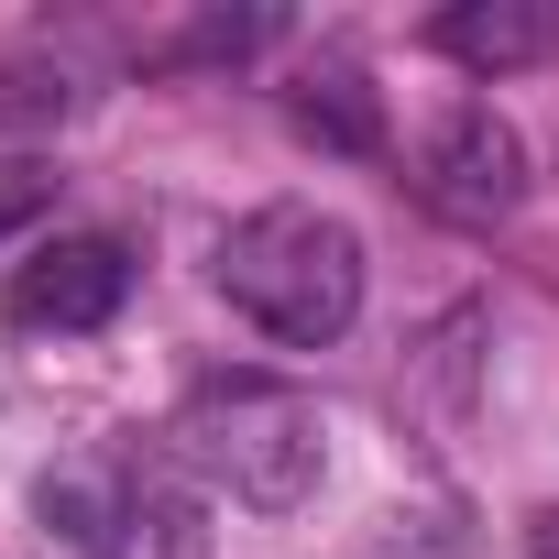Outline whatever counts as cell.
I'll return each instance as SVG.
<instances>
[{
  "mask_svg": "<svg viewBox=\"0 0 559 559\" xmlns=\"http://www.w3.org/2000/svg\"><path fill=\"white\" fill-rule=\"evenodd\" d=\"M219 297L286 352H319L362 319V230L341 209H308V198H274V209H241L209 252Z\"/></svg>",
  "mask_w": 559,
  "mask_h": 559,
  "instance_id": "6da1fadb",
  "label": "cell"
},
{
  "mask_svg": "<svg viewBox=\"0 0 559 559\" xmlns=\"http://www.w3.org/2000/svg\"><path fill=\"white\" fill-rule=\"evenodd\" d=\"M176 461L209 472L230 504L252 515H297L330 472V428L297 384H263V373H230V384H198L187 417H176Z\"/></svg>",
  "mask_w": 559,
  "mask_h": 559,
  "instance_id": "7a4b0ae2",
  "label": "cell"
},
{
  "mask_svg": "<svg viewBox=\"0 0 559 559\" xmlns=\"http://www.w3.org/2000/svg\"><path fill=\"white\" fill-rule=\"evenodd\" d=\"M121 297H132V252H121L110 230H67V241H45L34 263H12L0 319H12L23 341H78V330H99Z\"/></svg>",
  "mask_w": 559,
  "mask_h": 559,
  "instance_id": "3957f363",
  "label": "cell"
},
{
  "mask_svg": "<svg viewBox=\"0 0 559 559\" xmlns=\"http://www.w3.org/2000/svg\"><path fill=\"white\" fill-rule=\"evenodd\" d=\"M428 198L461 219V230H493V219H515L526 209V132L493 110V99H461L439 132H428Z\"/></svg>",
  "mask_w": 559,
  "mask_h": 559,
  "instance_id": "277c9868",
  "label": "cell"
},
{
  "mask_svg": "<svg viewBox=\"0 0 559 559\" xmlns=\"http://www.w3.org/2000/svg\"><path fill=\"white\" fill-rule=\"evenodd\" d=\"M143 493H154V472H132L121 450H78V461L34 472V526L78 559H121V548H143Z\"/></svg>",
  "mask_w": 559,
  "mask_h": 559,
  "instance_id": "5b68a950",
  "label": "cell"
},
{
  "mask_svg": "<svg viewBox=\"0 0 559 559\" xmlns=\"http://www.w3.org/2000/svg\"><path fill=\"white\" fill-rule=\"evenodd\" d=\"M428 45L472 78H504V67H548L559 56V0H450L428 23Z\"/></svg>",
  "mask_w": 559,
  "mask_h": 559,
  "instance_id": "8992f818",
  "label": "cell"
},
{
  "mask_svg": "<svg viewBox=\"0 0 559 559\" xmlns=\"http://www.w3.org/2000/svg\"><path fill=\"white\" fill-rule=\"evenodd\" d=\"M297 121H308L319 143H341V154H373V143H384V110H373L362 67H341V56L297 78Z\"/></svg>",
  "mask_w": 559,
  "mask_h": 559,
  "instance_id": "52a82bcc",
  "label": "cell"
},
{
  "mask_svg": "<svg viewBox=\"0 0 559 559\" xmlns=\"http://www.w3.org/2000/svg\"><path fill=\"white\" fill-rule=\"evenodd\" d=\"M362 559H483L450 515H384L373 537H362Z\"/></svg>",
  "mask_w": 559,
  "mask_h": 559,
  "instance_id": "ba28073f",
  "label": "cell"
},
{
  "mask_svg": "<svg viewBox=\"0 0 559 559\" xmlns=\"http://www.w3.org/2000/svg\"><path fill=\"white\" fill-rule=\"evenodd\" d=\"M45 209H56V165H34V154H0V241H23Z\"/></svg>",
  "mask_w": 559,
  "mask_h": 559,
  "instance_id": "9c48e42d",
  "label": "cell"
},
{
  "mask_svg": "<svg viewBox=\"0 0 559 559\" xmlns=\"http://www.w3.org/2000/svg\"><path fill=\"white\" fill-rule=\"evenodd\" d=\"M78 110V88H67V67L45 78V67H0V121H67Z\"/></svg>",
  "mask_w": 559,
  "mask_h": 559,
  "instance_id": "30bf717a",
  "label": "cell"
},
{
  "mask_svg": "<svg viewBox=\"0 0 559 559\" xmlns=\"http://www.w3.org/2000/svg\"><path fill=\"white\" fill-rule=\"evenodd\" d=\"M526 559H559V504H537V515H526Z\"/></svg>",
  "mask_w": 559,
  "mask_h": 559,
  "instance_id": "8fae6325",
  "label": "cell"
}]
</instances>
